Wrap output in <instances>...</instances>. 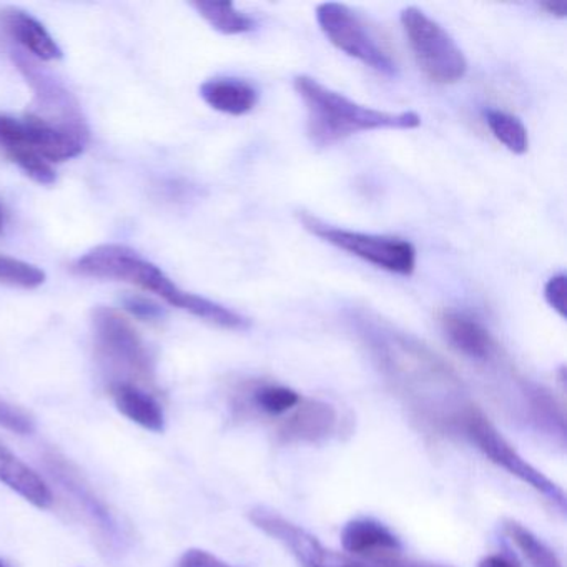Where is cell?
Instances as JSON below:
<instances>
[{
    "instance_id": "cell-1",
    "label": "cell",
    "mask_w": 567,
    "mask_h": 567,
    "mask_svg": "<svg viewBox=\"0 0 567 567\" xmlns=\"http://www.w3.org/2000/svg\"><path fill=\"white\" fill-rule=\"evenodd\" d=\"M72 268L81 277L134 285L147 293L162 298L171 307L187 311L214 327L231 331H245L250 328V320L244 315L200 295L182 290L162 268L145 260L138 251L125 245H99L82 255Z\"/></svg>"
},
{
    "instance_id": "cell-2",
    "label": "cell",
    "mask_w": 567,
    "mask_h": 567,
    "mask_svg": "<svg viewBox=\"0 0 567 567\" xmlns=\"http://www.w3.org/2000/svg\"><path fill=\"white\" fill-rule=\"evenodd\" d=\"M293 89L307 109V135L317 147H331L360 132L413 131L421 125L416 112L367 107L310 75L295 78Z\"/></svg>"
},
{
    "instance_id": "cell-3",
    "label": "cell",
    "mask_w": 567,
    "mask_h": 567,
    "mask_svg": "<svg viewBox=\"0 0 567 567\" xmlns=\"http://www.w3.org/2000/svg\"><path fill=\"white\" fill-rule=\"evenodd\" d=\"M354 323L381 370L404 391L421 390L424 393L430 388L436 391L460 388L450 364L410 334L401 333L370 315H358Z\"/></svg>"
},
{
    "instance_id": "cell-4",
    "label": "cell",
    "mask_w": 567,
    "mask_h": 567,
    "mask_svg": "<svg viewBox=\"0 0 567 567\" xmlns=\"http://www.w3.org/2000/svg\"><path fill=\"white\" fill-rule=\"evenodd\" d=\"M92 328L99 358L114 374L112 383H134L142 388L154 383L151 351L124 313L115 308H95Z\"/></svg>"
},
{
    "instance_id": "cell-5",
    "label": "cell",
    "mask_w": 567,
    "mask_h": 567,
    "mask_svg": "<svg viewBox=\"0 0 567 567\" xmlns=\"http://www.w3.org/2000/svg\"><path fill=\"white\" fill-rule=\"evenodd\" d=\"M401 25L417 68L434 84H456L466 75L467 61L460 45L421 9L401 11Z\"/></svg>"
},
{
    "instance_id": "cell-6",
    "label": "cell",
    "mask_w": 567,
    "mask_h": 567,
    "mask_svg": "<svg viewBox=\"0 0 567 567\" xmlns=\"http://www.w3.org/2000/svg\"><path fill=\"white\" fill-rule=\"evenodd\" d=\"M298 218L305 230L310 231L315 237L381 270L403 275V277H410L416 270V248L404 238L361 234V231L333 227L307 212H300Z\"/></svg>"
},
{
    "instance_id": "cell-7",
    "label": "cell",
    "mask_w": 567,
    "mask_h": 567,
    "mask_svg": "<svg viewBox=\"0 0 567 567\" xmlns=\"http://www.w3.org/2000/svg\"><path fill=\"white\" fill-rule=\"evenodd\" d=\"M461 424H463L464 433L487 460L493 461L494 464L503 467L507 473L546 496L547 499L553 501L560 509H566L564 491L549 477L544 476L533 464L527 463L480 410L473 406L464 408L461 413Z\"/></svg>"
},
{
    "instance_id": "cell-8",
    "label": "cell",
    "mask_w": 567,
    "mask_h": 567,
    "mask_svg": "<svg viewBox=\"0 0 567 567\" xmlns=\"http://www.w3.org/2000/svg\"><path fill=\"white\" fill-rule=\"evenodd\" d=\"M317 22L324 38L343 54L363 62L380 74L396 75V62L390 52L378 42L364 24L363 19L340 2H323L317 6Z\"/></svg>"
},
{
    "instance_id": "cell-9",
    "label": "cell",
    "mask_w": 567,
    "mask_h": 567,
    "mask_svg": "<svg viewBox=\"0 0 567 567\" xmlns=\"http://www.w3.org/2000/svg\"><path fill=\"white\" fill-rule=\"evenodd\" d=\"M248 517L261 533L280 543L301 567H373L347 554L328 549L313 534L274 511L258 507L250 511Z\"/></svg>"
},
{
    "instance_id": "cell-10",
    "label": "cell",
    "mask_w": 567,
    "mask_h": 567,
    "mask_svg": "<svg viewBox=\"0 0 567 567\" xmlns=\"http://www.w3.org/2000/svg\"><path fill=\"white\" fill-rule=\"evenodd\" d=\"M21 122L25 142L31 145L32 151L39 157L44 158L51 165L79 157L87 144V134L52 124V122L35 115L34 112L25 114Z\"/></svg>"
},
{
    "instance_id": "cell-11",
    "label": "cell",
    "mask_w": 567,
    "mask_h": 567,
    "mask_svg": "<svg viewBox=\"0 0 567 567\" xmlns=\"http://www.w3.org/2000/svg\"><path fill=\"white\" fill-rule=\"evenodd\" d=\"M441 330L457 353L476 361H487L496 354L497 344L486 327L460 310L440 313Z\"/></svg>"
},
{
    "instance_id": "cell-12",
    "label": "cell",
    "mask_w": 567,
    "mask_h": 567,
    "mask_svg": "<svg viewBox=\"0 0 567 567\" xmlns=\"http://www.w3.org/2000/svg\"><path fill=\"white\" fill-rule=\"evenodd\" d=\"M48 467L54 480H58V483L74 497L78 506L87 514L89 519L95 527H99V530L109 536L115 534L117 524H115L111 511L69 461L59 454H51L48 456Z\"/></svg>"
},
{
    "instance_id": "cell-13",
    "label": "cell",
    "mask_w": 567,
    "mask_h": 567,
    "mask_svg": "<svg viewBox=\"0 0 567 567\" xmlns=\"http://www.w3.org/2000/svg\"><path fill=\"white\" fill-rule=\"evenodd\" d=\"M291 411L293 413L280 424V436L285 441L318 443L337 430V410L324 401L301 400Z\"/></svg>"
},
{
    "instance_id": "cell-14",
    "label": "cell",
    "mask_w": 567,
    "mask_h": 567,
    "mask_svg": "<svg viewBox=\"0 0 567 567\" xmlns=\"http://www.w3.org/2000/svg\"><path fill=\"white\" fill-rule=\"evenodd\" d=\"M0 151L35 184L52 185L58 181L54 167L25 142L21 118L0 114Z\"/></svg>"
},
{
    "instance_id": "cell-15",
    "label": "cell",
    "mask_w": 567,
    "mask_h": 567,
    "mask_svg": "<svg viewBox=\"0 0 567 567\" xmlns=\"http://www.w3.org/2000/svg\"><path fill=\"white\" fill-rule=\"evenodd\" d=\"M0 24L19 45L42 62L61 61L62 49L48 29L34 16L21 9L8 8L0 11Z\"/></svg>"
},
{
    "instance_id": "cell-16",
    "label": "cell",
    "mask_w": 567,
    "mask_h": 567,
    "mask_svg": "<svg viewBox=\"0 0 567 567\" xmlns=\"http://www.w3.org/2000/svg\"><path fill=\"white\" fill-rule=\"evenodd\" d=\"M0 483L24 497L32 506L48 509L54 504L49 484L0 441Z\"/></svg>"
},
{
    "instance_id": "cell-17",
    "label": "cell",
    "mask_w": 567,
    "mask_h": 567,
    "mask_svg": "<svg viewBox=\"0 0 567 567\" xmlns=\"http://www.w3.org/2000/svg\"><path fill=\"white\" fill-rule=\"evenodd\" d=\"M344 550L353 556H367L371 560L386 554L401 553V543L393 530L374 519L350 520L341 533Z\"/></svg>"
},
{
    "instance_id": "cell-18",
    "label": "cell",
    "mask_w": 567,
    "mask_h": 567,
    "mask_svg": "<svg viewBox=\"0 0 567 567\" xmlns=\"http://www.w3.org/2000/svg\"><path fill=\"white\" fill-rule=\"evenodd\" d=\"M111 396L115 408L132 423L147 431L165 430V413L154 394L134 383H112Z\"/></svg>"
},
{
    "instance_id": "cell-19",
    "label": "cell",
    "mask_w": 567,
    "mask_h": 567,
    "mask_svg": "<svg viewBox=\"0 0 567 567\" xmlns=\"http://www.w3.org/2000/svg\"><path fill=\"white\" fill-rule=\"evenodd\" d=\"M200 95L208 107L234 117L248 114L258 104L257 89L244 79H210L202 84Z\"/></svg>"
},
{
    "instance_id": "cell-20",
    "label": "cell",
    "mask_w": 567,
    "mask_h": 567,
    "mask_svg": "<svg viewBox=\"0 0 567 567\" xmlns=\"http://www.w3.org/2000/svg\"><path fill=\"white\" fill-rule=\"evenodd\" d=\"M192 6L200 18L224 35L247 34L257 25L250 16L238 11L231 2H194Z\"/></svg>"
},
{
    "instance_id": "cell-21",
    "label": "cell",
    "mask_w": 567,
    "mask_h": 567,
    "mask_svg": "<svg viewBox=\"0 0 567 567\" xmlns=\"http://www.w3.org/2000/svg\"><path fill=\"white\" fill-rule=\"evenodd\" d=\"M503 529L507 537L516 544L520 554L526 557L530 567H564L557 554L523 524L514 519H506L503 523Z\"/></svg>"
},
{
    "instance_id": "cell-22",
    "label": "cell",
    "mask_w": 567,
    "mask_h": 567,
    "mask_svg": "<svg viewBox=\"0 0 567 567\" xmlns=\"http://www.w3.org/2000/svg\"><path fill=\"white\" fill-rule=\"evenodd\" d=\"M484 117L491 134L507 151L513 152L514 155H524L529 151V135L519 117L496 109L484 112Z\"/></svg>"
},
{
    "instance_id": "cell-23",
    "label": "cell",
    "mask_w": 567,
    "mask_h": 567,
    "mask_svg": "<svg viewBox=\"0 0 567 567\" xmlns=\"http://www.w3.org/2000/svg\"><path fill=\"white\" fill-rule=\"evenodd\" d=\"M45 271L19 258L0 255V284L22 290H35L45 284Z\"/></svg>"
},
{
    "instance_id": "cell-24",
    "label": "cell",
    "mask_w": 567,
    "mask_h": 567,
    "mask_svg": "<svg viewBox=\"0 0 567 567\" xmlns=\"http://www.w3.org/2000/svg\"><path fill=\"white\" fill-rule=\"evenodd\" d=\"M254 404H257L258 410L264 413L271 414V416H280V414L288 413L293 410L301 401L300 394L288 386L281 384H264L254 391Z\"/></svg>"
},
{
    "instance_id": "cell-25",
    "label": "cell",
    "mask_w": 567,
    "mask_h": 567,
    "mask_svg": "<svg viewBox=\"0 0 567 567\" xmlns=\"http://www.w3.org/2000/svg\"><path fill=\"white\" fill-rule=\"evenodd\" d=\"M0 426L12 431V433L31 434L35 424L31 414L8 401L0 400Z\"/></svg>"
},
{
    "instance_id": "cell-26",
    "label": "cell",
    "mask_w": 567,
    "mask_h": 567,
    "mask_svg": "<svg viewBox=\"0 0 567 567\" xmlns=\"http://www.w3.org/2000/svg\"><path fill=\"white\" fill-rule=\"evenodd\" d=\"M124 308L132 317L141 318L145 321H157L164 317V311L151 298L142 297V295H128L124 298Z\"/></svg>"
},
{
    "instance_id": "cell-27",
    "label": "cell",
    "mask_w": 567,
    "mask_h": 567,
    "mask_svg": "<svg viewBox=\"0 0 567 567\" xmlns=\"http://www.w3.org/2000/svg\"><path fill=\"white\" fill-rule=\"evenodd\" d=\"M566 275L559 274L550 277L544 285V298L560 318H566Z\"/></svg>"
},
{
    "instance_id": "cell-28",
    "label": "cell",
    "mask_w": 567,
    "mask_h": 567,
    "mask_svg": "<svg viewBox=\"0 0 567 567\" xmlns=\"http://www.w3.org/2000/svg\"><path fill=\"white\" fill-rule=\"evenodd\" d=\"M178 567H235L225 560L218 559L214 554L204 549L185 550L184 556L178 560Z\"/></svg>"
},
{
    "instance_id": "cell-29",
    "label": "cell",
    "mask_w": 567,
    "mask_h": 567,
    "mask_svg": "<svg viewBox=\"0 0 567 567\" xmlns=\"http://www.w3.org/2000/svg\"><path fill=\"white\" fill-rule=\"evenodd\" d=\"M374 563L381 567H447L441 564L427 563V560L411 559L403 557L401 553L386 554V556L378 557Z\"/></svg>"
},
{
    "instance_id": "cell-30",
    "label": "cell",
    "mask_w": 567,
    "mask_h": 567,
    "mask_svg": "<svg viewBox=\"0 0 567 567\" xmlns=\"http://www.w3.org/2000/svg\"><path fill=\"white\" fill-rule=\"evenodd\" d=\"M539 8L553 18L564 19L567 16L566 2H540Z\"/></svg>"
},
{
    "instance_id": "cell-31",
    "label": "cell",
    "mask_w": 567,
    "mask_h": 567,
    "mask_svg": "<svg viewBox=\"0 0 567 567\" xmlns=\"http://www.w3.org/2000/svg\"><path fill=\"white\" fill-rule=\"evenodd\" d=\"M477 567H516L509 559L506 557L497 556V554H493V556H486L484 559H481V563L477 564Z\"/></svg>"
},
{
    "instance_id": "cell-32",
    "label": "cell",
    "mask_w": 567,
    "mask_h": 567,
    "mask_svg": "<svg viewBox=\"0 0 567 567\" xmlns=\"http://www.w3.org/2000/svg\"><path fill=\"white\" fill-rule=\"evenodd\" d=\"M4 225H6L4 208H2V205H0V235H2V231H4Z\"/></svg>"
},
{
    "instance_id": "cell-33",
    "label": "cell",
    "mask_w": 567,
    "mask_h": 567,
    "mask_svg": "<svg viewBox=\"0 0 567 567\" xmlns=\"http://www.w3.org/2000/svg\"><path fill=\"white\" fill-rule=\"evenodd\" d=\"M0 567H8V564H6L4 560L0 559Z\"/></svg>"
}]
</instances>
